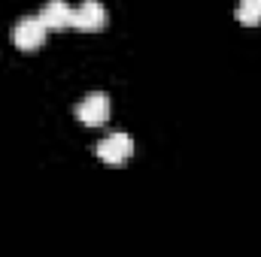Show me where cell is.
Returning a JSON list of instances; mask_svg holds the SVG:
<instances>
[{"mask_svg": "<svg viewBox=\"0 0 261 257\" xmlns=\"http://www.w3.org/2000/svg\"><path fill=\"white\" fill-rule=\"evenodd\" d=\"M40 21L46 24V30H67L73 27V9L67 6V0H49L40 9Z\"/></svg>", "mask_w": 261, "mask_h": 257, "instance_id": "cell-5", "label": "cell"}, {"mask_svg": "<svg viewBox=\"0 0 261 257\" xmlns=\"http://www.w3.org/2000/svg\"><path fill=\"white\" fill-rule=\"evenodd\" d=\"M237 21L246 27H258L261 24V0H240L237 3Z\"/></svg>", "mask_w": 261, "mask_h": 257, "instance_id": "cell-6", "label": "cell"}, {"mask_svg": "<svg viewBox=\"0 0 261 257\" xmlns=\"http://www.w3.org/2000/svg\"><path fill=\"white\" fill-rule=\"evenodd\" d=\"M94 151L107 167H125L130 160V154H134V142H130L128 133H113V136L100 139Z\"/></svg>", "mask_w": 261, "mask_h": 257, "instance_id": "cell-1", "label": "cell"}, {"mask_svg": "<svg viewBox=\"0 0 261 257\" xmlns=\"http://www.w3.org/2000/svg\"><path fill=\"white\" fill-rule=\"evenodd\" d=\"M76 118L85 124V127H103L110 121V97L94 91L88 94L79 106H76Z\"/></svg>", "mask_w": 261, "mask_h": 257, "instance_id": "cell-2", "label": "cell"}, {"mask_svg": "<svg viewBox=\"0 0 261 257\" xmlns=\"http://www.w3.org/2000/svg\"><path fill=\"white\" fill-rule=\"evenodd\" d=\"M73 27L82 34H97L107 27V9L100 0H82L73 9Z\"/></svg>", "mask_w": 261, "mask_h": 257, "instance_id": "cell-3", "label": "cell"}, {"mask_svg": "<svg viewBox=\"0 0 261 257\" xmlns=\"http://www.w3.org/2000/svg\"><path fill=\"white\" fill-rule=\"evenodd\" d=\"M46 24L40 21V15L37 18H21L18 24H15V30H12V43H15V49H21V52H37L43 43H46Z\"/></svg>", "mask_w": 261, "mask_h": 257, "instance_id": "cell-4", "label": "cell"}]
</instances>
